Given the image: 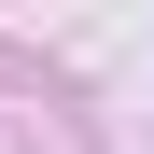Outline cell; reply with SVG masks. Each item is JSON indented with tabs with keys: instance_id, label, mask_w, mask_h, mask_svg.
I'll return each instance as SVG.
<instances>
[]
</instances>
